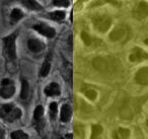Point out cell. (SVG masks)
<instances>
[{
    "mask_svg": "<svg viewBox=\"0 0 148 139\" xmlns=\"http://www.w3.org/2000/svg\"><path fill=\"white\" fill-rule=\"evenodd\" d=\"M133 14L137 19H143L148 17V3L140 1L135 5L133 9Z\"/></svg>",
    "mask_w": 148,
    "mask_h": 139,
    "instance_id": "4",
    "label": "cell"
},
{
    "mask_svg": "<svg viewBox=\"0 0 148 139\" xmlns=\"http://www.w3.org/2000/svg\"><path fill=\"white\" fill-rule=\"evenodd\" d=\"M50 68H51V63L49 61V57L44 61L43 65H42L41 68V72H40V75L41 76H47L48 73L50 71Z\"/></svg>",
    "mask_w": 148,
    "mask_h": 139,
    "instance_id": "17",
    "label": "cell"
},
{
    "mask_svg": "<svg viewBox=\"0 0 148 139\" xmlns=\"http://www.w3.org/2000/svg\"><path fill=\"white\" fill-rule=\"evenodd\" d=\"M23 17V12L17 8L13 9L12 12H11V19H12L13 21H18V19H21Z\"/></svg>",
    "mask_w": 148,
    "mask_h": 139,
    "instance_id": "24",
    "label": "cell"
},
{
    "mask_svg": "<svg viewBox=\"0 0 148 139\" xmlns=\"http://www.w3.org/2000/svg\"><path fill=\"white\" fill-rule=\"evenodd\" d=\"M43 115H44L43 107L38 106L37 108H36L35 112H34V120H35L36 122H39V121L42 119V117H43Z\"/></svg>",
    "mask_w": 148,
    "mask_h": 139,
    "instance_id": "18",
    "label": "cell"
},
{
    "mask_svg": "<svg viewBox=\"0 0 148 139\" xmlns=\"http://www.w3.org/2000/svg\"><path fill=\"white\" fill-rule=\"evenodd\" d=\"M129 59L132 62H139L144 59H148V54L146 52H144L142 49H140V48L135 47L132 50Z\"/></svg>",
    "mask_w": 148,
    "mask_h": 139,
    "instance_id": "5",
    "label": "cell"
},
{
    "mask_svg": "<svg viewBox=\"0 0 148 139\" xmlns=\"http://www.w3.org/2000/svg\"><path fill=\"white\" fill-rule=\"evenodd\" d=\"M58 139H64V138H63V137H59Z\"/></svg>",
    "mask_w": 148,
    "mask_h": 139,
    "instance_id": "31",
    "label": "cell"
},
{
    "mask_svg": "<svg viewBox=\"0 0 148 139\" xmlns=\"http://www.w3.org/2000/svg\"><path fill=\"white\" fill-rule=\"evenodd\" d=\"M67 137H68L69 139H72V135H67Z\"/></svg>",
    "mask_w": 148,
    "mask_h": 139,
    "instance_id": "30",
    "label": "cell"
},
{
    "mask_svg": "<svg viewBox=\"0 0 148 139\" xmlns=\"http://www.w3.org/2000/svg\"><path fill=\"white\" fill-rule=\"evenodd\" d=\"M15 38L16 34H12L4 39V52L8 60H14L16 58V49H15Z\"/></svg>",
    "mask_w": 148,
    "mask_h": 139,
    "instance_id": "1",
    "label": "cell"
},
{
    "mask_svg": "<svg viewBox=\"0 0 148 139\" xmlns=\"http://www.w3.org/2000/svg\"><path fill=\"white\" fill-rule=\"evenodd\" d=\"M127 34V29L123 25H119V27L115 28L114 31H112V33L110 34V39L112 41H119L122 40Z\"/></svg>",
    "mask_w": 148,
    "mask_h": 139,
    "instance_id": "7",
    "label": "cell"
},
{
    "mask_svg": "<svg viewBox=\"0 0 148 139\" xmlns=\"http://www.w3.org/2000/svg\"><path fill=\"white\" fill-rule=\"evenodd\" d=\"M144 43H145L146 45H148V39H146L145 41H144Z\"/></svg>",
    "mask_w": 148,
    "mask_h": 139,
    "instance_id": "28",
    "label": "cell"
},
{
    "mask_svg": "<svg viewBox=\"0 0 148 139\" xmlns=\"http://www.w3.org/2000/svg\"><path fill=\"white\" fill-rule=\"evenodd\" d=\"M13 109H14V108H13L12 105H4V106H2L1 108H0V117L5 120V119L7 118V116L10 114L11 111H12Z\"/></svg>",
    "mask_w": 148,
    "mask_h": 139,
    "instance_id": "15",
    "label": "cell"
},
{
    "mask_svg": "<svg viewBox=\"0 0 148 139\" xmlns=\"http://www.w3.org/2000/svg\"><path fill=\"white\" fill-rule=\"evenodd\" d=\"M135 80L138 84L147 85L148 84V67L140 68L135 75Z\"/></svg>",
    "mask_w": 148,
    "mask_h": 139,
    "instance_id": "6",
    "label": "cell"
},
{
    "mask_svg": "<svg viewBox=\"0 0 148 139\" xmlns=\"http://www.w3.org/2000/svg\"><path fill=\"white\" fill-rule=\"evenodd\" d=\"M72 110L69 105H63L61 109V121L62 122H68L71 118Z\"/></svg>",
    "mask_w": 148,
    "mask_h": 139,
    "instance_id": "12",
    "label": "cell"
},
{
    "mask_svg": "<svg viewBox=\"0 0 148 139\" xmlns=\"http://www.w3.org/2000/svg\"><path fill=\"white\" fill-rule=\"evenodd\" d=\"M29 82L25 79L21 80V98L23 100L29 98Z\"/></svg>",
    "mask_w": 148,
    "mask_h": 139,
    "instance_id": "14",
    "label": "cell"
},
{
    "mask_svg": "<svg viewBox=\"0 0 148 139\" xmlns=\"http://www.w3.org/2000/svg\"><path fill=\"white\" fill-rule=\"evenodd\" d=\"M53 3L55 5H58V6L64 7H67L69 5V1H67V0H55V1H53Z\"/></svg>",
    "mask_w": 148,
    "mask_h": 139,
    "instance_id": "26",
    "label": "cell"
},
{
    "mask_svg": "<svg viewBox=\"0 0 148 139\" xmlns=\"http://www.w3.org/2000/svg\"><path fill=\"white\" fill-rule=\"evenodd\" d=\"M49 110H50V117L52 119H54L56 117V114H57V104L55 102L51 103L50 104V107H49Z\"/></svg>",
    "mask_w": 148,
    "mask_h": 139,
    "instance_id": "25",
    "label": "cell"
},
{
    "mask_svg": "<svg viewBox=\"0 0 148 139\" xmlns=\"http://www.w3.org/2000/svg\"><path fill=\"white\" fill-rule=\"evenodd\" d=\"M103 132V127L101 125H93L91 128V139L97 138L99 135L101 134Z\"/></svg>",
    "mask_w": 148,
    "mask_h": 139,
    "instance_id": "19",
    "label": "cell"
},
{
    "mask_svg": "<svg viewBox=\"0 0 148 139\" xmlns=\"http://www.w3.org/2000/svg\"><path fill=\"white\" fill-rule=\"evenodd\" d=\"M14 90L15 89H14V86H13V83L2 85V87L0 89V96H2L3 98H9L13 96Z\"/></svg>",
    "mask_w": 148,
    "mask_h": 139,
    "instance_id": "9",
    "label": "cell"
},
{
    "mask_svg": "<svg viewBox=\"0 0 148 139\" xmlns=\"http://www.w3.org/2000/svg\"><path fill=\"white\" fill-rule=\"evenodd\" d=\"M147 126H148V120H147Z\"/></svg>",
    "mask_w": 148,
    "mask_h": 139,
    "instance_id": "32",
    "label": "cell"
},
{
    "mask_svg": "<svg viewBox=\"0 0 148 139\" xmlns=\"http://www.w3.org/2000/svg\"><path fill=\"white\" fill-rule=\"evenodd\" d=\"M93 25H95V30H97L101 33H105L110 29L112 25V19L109 15L106 14H99L95 15L92 19Z\"/></svg>",
    "mask_w": 148,
    "mask_h": 139,
    "instance_id": "2",
    "label": "cell"
},
{
    "mask_svg": "<svg viewBox=\"0 0 148 139\" xmlns=\"http://www.w3.org/2000/svg\"><path fill=\"white\" fill-rule=\"evenodd\" d=\"M50 17L54 21H62V19H65V12H63V11H54V12L50 13Z\"/></svg>",
    "mask_w": 148,
    "mask_h": 139,
    "instance_id": "21",
    "label": "cell"
},
{
    "mask_svg": "<svg viewBox=\"0 0 148 139\" xmlns=\"http://www.w3.org/2000/svg\"><path fill=\"white\" fill-rule=\"evenodd\" d=\"M93 66L99 71L107 73V72H110L114 69L115 62H110L109 59H107V58H97L93 61Z\"/></svg>",
    "mask_w": 148,
    "mask_h": 139,
    "instance_id": "3",
    "label": "cell"
},
{
    "mask_svg": "<svg viewBox=\"0 0 148 139\" xmlns=\"http://www.w3.org/2000/svg\"><path fill=\"white\" fill-rule=\"evenodd\" d=\"M2 134H3V132H2V130H1V129H0V137L2 136Z\"/></svg>",
    "mask_w": 148,
    "mask_h": 139,
    "instance_id": "29",
    "label": "cell"
},
{
    "mask_svg": "<svg viewBox=\"0 0 148 139\" xmlns=\"http://www.w3.org/2000/svg\"><path fill=\"white\" fill-rule=\"evenodd\" d=\"M27 46H29V50L35 53H38V52H41L42 50H44L45 46L42 42H40L39 40H36V39H31L29 40L27 42Z\"/></svg>",
    "mask_w": 148,
    "mask_h": 139,
    "instance_id": "10",
    "label": "cell"
},
{
    "mask_svg": "<svg viewBox=\"0 0 148 139\" xmlns=\"http://www.w3.org/2000/svg\"><path fill=\"white\" fill-rule=\"evenodd\" d=\"M11 139H29L27 135L23 133V131H14L11 133Z\"/></svg>",
    "mask_w": 148,
    "mask_h": 139,
    "instance_id": "22",
    "label": "cell"
},
{
    "mask_svg": "<svg viewBox=\"0 0 148 139\" xmlns=\"http://www.w3.org/2000/svg\"><path fill=\"white\" fill-rule=\"evenodd\" d=\"M60 87L57 83H51L45 88V94L48 96H59L60 94Z\"/></svg>",
    "mask_w": 148,
    "mask_h": 139,
    "instance_id": "11",
    "label": "cell"
},
{
    "mask_svg": "<svg viewBox=\"0 0 148 139\" xmlns=\"http://www.w3.org/2000/svg\"><path fill=\"white\" fill-rule=\"evenodd\" d=\"M130 131L126 128H119L114 133V139H128Z\"/></svg>",
    "mask_w": 148,
    "mask_h": 139,
    "instance_id": "13",
    "label": "cell"
},
{
    "mask_svg": "<svg viewBox=\"0 0 148 139\" xmlns=\"http://www.w3.org/2000/svg\"><path fill=\"white\" fill-rule=\"evenodd\" d=\"M23 3L27 8L32 9V10H41L42 9L41 5L37 1H34V0H25V1H23Z\"/></svg>",
    "mask_w": 148,
    "mask_h": 139,
    "instance_id": "16",
    "label": "cell"
},
{
    "mask_svg": "<svg viewBox=\"0 0 148 139\" xmlns=\"http://www.w3.org/2000/svg\"><path fill=\"white\" fill-rule=\"evenodd\" d=\"M75 132L77 133V134L79 135V136H82L83 135V129L81 126H79V125H77L76 127H75Z\"/></svg>",
    "mask_w": 148,
    "mask_h": 139,
    "instance_id": "27",
    "label": "cell"
},
{
    "mask_svg": "<svg viewBox=\"0 0 148 139\" xmlns=\"http://www.w3.org/2000/svg\"><path fill=\"white\" fill-rule=\"evenodd\" d=\"M34 29L39 32L40 34H42L43 36H46V37H48V38H53L54 36H55V31H54V29L48 27V25H42V23L41 25H34Z\"/></svg>",
    "mask_w": 148,
    "mask_h": 139,
    "instance_id": "8",
    "label": "cell"
},
{
    "mask_svg": "<svg viewBox=\"0 0 148 139\" xmlns=\"http://www.w3.org/2000/svg\"><path fill=\"white\" fill-rule=\"evenodd\" d=\"M81 39H82V41L84 42V44L86 46H90L91 43H92L91 37L87 33H85V32H82V33H81Z\"/></svg>",
    "mask_w": 148,
    "mask_h": 139,
    "instance_id": "23",
    "label": "cell"
},
{
    "mask_svg": "<svg viewBox=\"0 0 148 139\" xmlns=\"http://www.w3.org/2000/svg\"><path fill=\"white\" fill-rule=\"evenodd\" d=\"M84 92V94L87 96V98H89L90 100H95V98H97V92H95L93 88H87V89H84L83 90Z\"/></svg>",
    "mask_w": 148,
    "mask_h": 139,
    "instance_id": "20",
    "label": "cell"
}]
</instances>
